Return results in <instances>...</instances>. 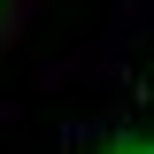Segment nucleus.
Instances as JSON below:
<instances>
[{
  "instance_id": "nucleus-1",
  "label": "nucleus",
  "mask_w": 154,
  "mask_h": 154,
  "mask_svg": "<svg viewBox=\"0 0 154 154\" xmlns=\"http://www.w3.org/2000/svg\"><path fill=\"white\" fill-rule=\"evenodd\" d=\"M108 154H154V139H131V146H108Z\"/></svg>"
}]
</instances>
